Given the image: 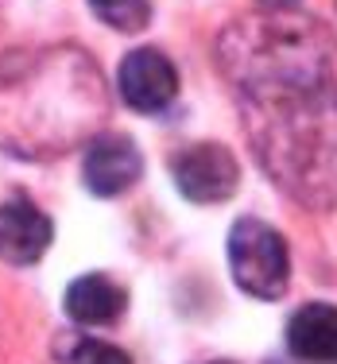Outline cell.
I'll use <instances>...</instances> for the list:
<instances>
[{"mask_svg": "<svg viewBox=\"0 0 337 364\" xmlns=\"http://www.w3.org/2000/svg\"><path fill=\"white\" fill-rule=\"evenodd\" d=\"M218 66L245 109V132L295 202H337V47L310 16L260 12L218 43Z\"/></svg>", "mask_w": 337, "mask_h": 364, "instance_id": "1", "label": "cell"}, {"mask_svg": "<svg viewBox=\"0 0 337 364\" xmlns=\"http://www.w3.org/2000/svg\"><path fill=\"white\" fill-rule=\"evenodd\" d=\"M105 117L101 74L77 47L0 55V147L47 159L93 132Z\"/></svg>", "mask_w": 337, "mask_h": 364, "instance_id": "2", "label": "cell"}, {"mask_svg": "<svg viewBox=\"0 0 337 364\" xmlns=\"http://www.w3.org/2000/svg\"><path fill=\"white\" fill-rule=\"evenodd\" d=\"M229 267L232 279L252 299H283L291 283V256L279 229H272L260 218H240L229 229Z\"/></svg>", "mask_w": 337, "mask_h": 364, "instance_id": "3", "label": "cell"}, {"mask_svg": "<svg viewBox=\"0 0 337 364\" xmlns=\"http://www.w3.org/2000/svg\"><path fill=\"white\" fill-rule=\"evenodd\" d=\"M171 175H175V186L183 198H190L198 205H213V202H225V198L237 194L240 167H237L229 147L194 144V147H183L175 155Z\"/></svg>", "mask_w": 337, "mask_h": 364, "instance_id": "4", "label": "cell"}, {"mask_svg": "<svg viewBox=\"0 0 337 364\" xmlns=\"http://www.w3.org/2000/svg\"><path fill=\"white\" fill-rule=\"evenodd\" d=\"M117 90L124 97V105H132L136 112H159L175 101L178 74L163 50L140 47L132 55H124V63L117 70Z\"/></svg>", "mask_w": 337, "mask_h": 364, "instance_id": "5", "label": "cell"}, {"mask_svg": "<svg viewBox=\"0 0 337 364\" xmlns=\"http://www.w3.org/2000/svg\"><path fill=\"white\" fill-rule=\"evenodd\" d=\"M82 175H85V186L97 198H117L140 182L144 155L128 136H117V132L93 136L82 159Z\"/></svg>", "mask_w": 337, "mask_h": 364, "instance_id": "6", "label": "cell"}, {"mask_svg": "<svg viewBox=\"0 0 337 364\" xmlns=\"http://www.w3.org/2000/svg\"><path fill=\"white\" fill-rule=\"evenodd\" d=\"M50 237H55L50 218L28 198H12V202L0 205V259L20 267L36 264L50 248Z\"/></svg>", "mask_w": 337, "mask_h": 364, "instance_id": "7", "label": "cell"}, {"mask_svg": "<svg viewBox=\"0 0 337 364\" xmlns=\"http://www.w3.org/2000/svg\"><path fill=\"white\" fill-rule=\"evenodd\" d=\"M287 349L306 364H337V306L310 302L287 322Z\"/></svg>", "mask_w": 337, "mask_h": 364, "instance_id": "8", "label": "cell"}, {"mask_svg": "<svg viewBox=\"0 0 337 364\" xmlns=\"http://www.w3.org/2000/svg\"><path fill=\"white\" fill-rule=\"evenodd\" d=\"M66 314L77 326H112L128 306V294L120 283H112L109 275H82L66 287L63 299Z\"/></svg>", "mask_w": 337, "mask_h": 364, "instance_id": "9", "label": "cell"}, {"mask_svg": "<svg viewBox=\"0 0 337 364\" xmlns=\"http://www.w3.org/2000/svg\"><path fill=\"white\" fill-rule=\"evenodd\" d=\"M90 8L97 12L101 23H109L117 31H144L151 20L148 0H90Z\"/></svg>", "mask_w": 337, "mask_h": 364, "instance_id": "10", "label": "cell"}, {"mask_svg": "<svg viewBox=\"0 0 337 364\" xmlns=\"http://www.w3.org/2000/svg\"><path fill=\"white\" fill-rule=\"evenodd\" d=\"M66 364H132L124 349H117V345L109 341H93V337H77V341L66 345L63 353Z\"/></svg>", "mask_w": 337, "mask_h": 364, "instance_id": "11", "label": "cell"}, {"mask_svg": "<svg viewBox=\"0 0 337 364\" xmlns=\"http://www.w3.org/2000/svg\"><path fill=\"white\" fill-rule=\"evenodd\" d=\"M260 4L267 8V12H287V8L299 4V0H260Z\"/></svg>", "mask_w": 337, "mask_h": 364, "instance_id": "12", "label": "cell"}, {"mask_svg": "<svg viewBox=\"0 0 337 364\" xmlns=\"http://www.w3.org/2000/svg\"><path fill=\"white\" fill-rule=\"evenodd\" d=\"M213 364H229V360H213Z\"/></svg>", "mask_w": 337, "mask_h": 364, "instance_id": "13", "label": "cell"}]
</instances>
